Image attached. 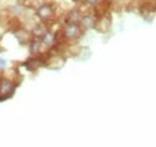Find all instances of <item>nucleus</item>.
Instances as JSON below:
<instances>
[{
	"instance_id": "obj_5",
	"label": "nucleus",
	"mask_w": 156,
	"mask_h": 147,
	"mask_svg": "<svg viewBox=\"0 0 156 147\" xmlns=\"http://www.w3.org/2000/svg\"><path fill=\"white\" fill-rule=\"evenodd\" d=\"M95 28L98 30H100V32H102V33L108 32L109 28H111V17L108 15H106V16H103L101 18H98L96 24H95Z\"/></svg>"
},
{
	"instance_id": "obj_1",
	"label": "nucleus",
	"mask_w": 156,
	"mask_h": 147,
	"mask_svg": "<svg viewBox=\"0 0 156 147\" xmlns=\"http://www.w3.org/2000/svg\"><path fill=\"white\" fill-rule=\"evenodd\" d=\"M35 15L40 22L49 23L57 18V5L47 0L46 2L40 5L37 9H35Z\"/></svg>"
},
{
	"instance_id": "obj_4",
	"label": "nucleus",
	"mask_w": 156,
	"mask_h": 147,
	"mask_svg": "<svg viewBox=\"0 0 156 147\" xmlns=\"http://www.w3.org/2000/svg\"><path fill=\"white\" fill-rule=\"evenodd\" d=\"M96 17L94 15L93 11H87V12H83L82 15V18H80V25L83 27L84 30L87 29H91V28H95V24H96Z\"/></svg>"
},
{
	"instance_id": "obj_7",
	"label": "nucleus",
	"mask_w": 156,
	"mask_h": 147,
	"mask_svg": "<svg viewBox=\"0 0 156 147\" xmlns=\"http://www.w3.org/2000/svg\"><path fill=\"white\" fill-rule=\"evenodd\" d=\"M82 4H84L85 6H89V7H95L96 5H98L101 2V0H82L80 1Z\"/></svg>"
},
{
	"instance_id": "obj_9",
	"label": "nucleus",
	"mask_w": 156,
	"mask_h": 147,
	"mask_svg": "<svg viewBox=\"0 0 156 147\" xmlns=\"http://www.w3.org/2000/svg\"><path fill=\"white\" fill-rule=\"evenodd\" d=\"M75 2H79V1H82V0H73Z\"/></svg>"
},
{
	"instance_id": "obj_10",
	"label": "nucleus",
	"mask_w": 156,
	"mask_h": 147,
	"mask_svg": "<svg viewBox=\"0 0 156 147\" xmlns=\"http://www.w3.org/2000/svg\"><path fill=\"white\" fill-rule=\"evenodd\" d=\"M2 76H4V75H1V73H0V78H1V77H2Z\"/></svg>"
},
{
	"instance_id": "obj_3",
	"label": "nucleus",
	"mask_w": 156,
	"mask_h": 147,
	"mask_svg": "<svg viewBox=\"0 0 156 147\" xmlns=\"http://www.w3.org/2000/svg\"><path fill=\"white\" fill-rule=\"evenodd\" d=\"M17 86H18V83L15 82L13 78L2 76L0 78V101H5V100L10 99L16 92Z\"/></svg>"
},
{
	"instance_id": "obj_6",
	"label": "nucleus",
	"mask_w": 156,
	"mask_h": 147,
	"mask_svg": "<svg viewBox=\"0 0 156 147\" xmlns=\"http://www.w3.org/2000/svg\"><path fill=\"white\" fill-rule=\"evenodd\" d=\"M82 15H83V12H82V10L80 9H73V10H71V11H69L66 15H65V23H67V22H76V23H79L80 22V18H82Z\"/></svg>"
},
{
	"instance_id": "obj_8",
	"label": "nucleus",
	"mask_w": 156,
	"mask_h": 147,
	"mask_svg": "<svg viewBox=\"0 0 156 147\" xmlns=\"http://www.w3.org/2000/svg\"><path fill=\"white\" fill-rule=\"evenodd\" d=\"M6 60H4L2 58H0V70H2V69H5V66H6Z\"/></svg>"
},
{
	"instance_id": "obj_11",
	"label": "nucleus",
	"mask_w": 156,
	"mask_h": 147,
	"mask_svg": "<svg viewBox=\"0 0 156 147\" xmlns=\"http://www.w3.org/2000/svg\"><path fill=\"white\" fill-rule=\"evenodd\" d=\"M155 6H156V0H155Z\"/></svg>"
},
{
	"instance_id": "obj_2",
	"label": "nucleus",
	"mask_w": 156,
	"mask_h": 147,
	"mask_svg": "<svg viewBox=\"0 0 156 147\" xmlns=\"http://www.w3.org/2000/svg\"><path fill=\"white\" fill-rule=\"evenodd\" d=\"M84 29L80 25V23H76V22H67L64 23L62 28H61V33L62 36L66 41L69 42H73L77 41L79 37L82 36Z\"/></svg>"
}]
</instances>
